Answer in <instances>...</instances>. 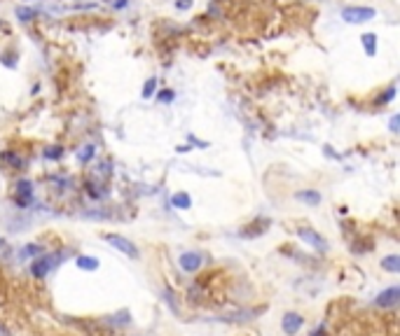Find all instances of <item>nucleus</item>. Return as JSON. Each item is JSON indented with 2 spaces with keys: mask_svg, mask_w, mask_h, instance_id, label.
I'll return each instance as SVG.
<instances>
[{
  "mask_svg": "<svg viewBox=\"0 0 400 336\" xmlns=\"http://www.w3.org/2000/svg\"><path fill=\"white\" fill-rule=\"evenodd\" d=\"M377 12L372 7H363V5H356V7H344L342 10V19L346 23H365V21H372Z\"/></svg>",
  "mask_w": 400,
  "mask_h": 336,
  "instance_id": "nucleus-1",
  "label": "nucleus"
},
{
  "mask_svg": "<svg viewBox=\"0 0 400 336\" xmlns=\"http://www.w3.org/2000/svg\"><path fill=\"white\" fill-rule=\"evenodd\" d=\"M106 238L108 243H110L115 250H120V252H124L127 257H131V259H138L140 257V252H138V248L133 245L129 238H124V236H120V234H106Z\"/></svg>",
  "mask_w": 400,
  "mask_h": 336,
  "instance_id": "nucleus-2",
  "label": "nucleus"
},
{
  "mask_svg": "<svg viewBox=\"0 0 400 336\" xmlns=\"http://www.w3.org/2000/svg\"><path fill=\"white\" fill-rule=\"evenodd\" d=\"M297 234H300V238H302L304 243H309L311 248L321 250V252H325V250H328V243H325V238H323L318 231L309 229V226H300V229H297Z\"/></svg>",
  "mask_w": 400,
  "mask_h": 336,
  "instance_id": "nucleus-3",
  "label": "nucleus"
},
{
  "mask_svg": "<svg viewBox=\"0 0 400 336\" xmlns=\"http://www.w3.org/2000/svg\"><path fill=\"white\" fill-rule=\"evenodd\" d=\"M54 264H56L54 257H38L35 262H31V273H33V278H38V280H44Z\"/></svg>",
  "mask_w": 400,
  "mask_h": 336,
  "instance_id": "nucleus-4",
  "label": "nucleus"
},
{
  "mask_svg": "<svg viewBox=\"0 0 400 336\" xmlns=\"http://www.w3.org/2000/svg\"><path fill=\"white\" fill-rule=\"evenodd\" d=\"M302 325H304V318H302L300 313H286L284 322H281V329H284L288 336H295L302 329Z\"/></svg>",
  "mask_w": 400,
  "mask_h": 336,
  "instance_id": "nucleus-5",
  "label": "nucleus"
},
{
  "mask_svg": "<svg viewBox=\"0 0 400 336\" xmlns=\"http://www.w3.org/2000/svg\"><path fill=\"white\" fill-rule=\"evenodd\" d=\"M33 201V185L28 180H19L17 182V203L19 208H28V203Z\"/></svg>",
  "mask_w": 400,
  "mask_h": 336,
  "instance_id": "nucleus-6",
  "label": "nucleus"
},
{
  "mask_svg": "<svg viewBox=\"0 0 400 336\" xmlns=\"http://www.w3.org/2000/svg\"><path fill=\"white\" fill-rule=\"evenodd\" d=\"M398 301H400V287H395V285L389 287V290H384L377 297V306H382V308H391Z\"/></svg>",
  "mask_w": 400,
  "mask_h": 336,
  "instance_id": "nucleus-7",
  "label": "nucleus"
},
{
  "mask_svg": "<svg viewBox=\"0 0 400 336\" xmlns=\"http://www.w3.org/2000/svg\"><path fill=\"white\" fill-rule=\"evenodd\" d=\"M178 264H180V269H183V271H187V273H195V271L201 266V254L183 252V254H180V259H178Z\"/></svg>",
  "mask_w": 400,
  "mask_h": 336,
  "instance_id": "nucleus-8",
  "label": "nucleus"
},
{
  "mask_svg": "<svg viewBox=\"0 0 400 336\" xmlns=\"http://www.w3.org/2000/svg\"><path fill=\"white\" fill-rule=\"evenodd\" d=\"M295 198L302 201V203H307V205H318L321 203V194H318L316 189H300V192L295 194Z\"/></svg>",
  "mask_w": 400,
  "mask_h": 336,
  "instance_id": "nucleus-9",
  "label": "nucleus"
},
{
  "mask_svg": "<svg viewBox=\"0 0 400 336\" xmlns=\"http://www.w3.org/2000/svg\"><path fill=\"white\" fill-rule=\"evenodd\" d=\"M361 44H363V49H365L367 56L377 54V35H374V33H363L361 35Z\"/></svg>",
  "mask_w": 400,
  "mask_h": 336,
  "instance_id": "nucleus-10",
  "label": "nucleus"
},
{
  "mask_svg": "<svg viewBox=\"0 0 400 336\" xmlns=\"http://www.w3.org/2000/svg\"><path fill=\"white\" fill-rule=\"evenodd\" d=\"M171 203H173V208H178V210H187L190 205H192V196H190L187 192H178L171 196Z\"/></svg>",
  "mask_w": 400,
  "mask_h": 336,
  "instance_id": "nucleus-11",
  "label": "nucleus"
},
{
  "mask_svg": "<svg viewBox=\"0 0 400 336\" xmlns=\"http://www.w3.org/2000/svg\"><path fill=\"white\" fill-rule=\"evenodd\" d=\"M75 264H78L80 269H84V271H96V269H99V259L91 257V254H80V257L75 259Z\"/></svg>",
  "mask_w": 400,
  "mask_h": 336,
  "instance_id": "nucleus-12",
  "label": "nucleus"
},
{
  "mask_svg": "<svg viewBox=\"0 0 400 336\" xmlns=\"http://www.w3.org/2000/svg\"><path fill=\"white\" fill-rule=\"evenodd\" d=\"M269 224H272L269 220H260V226H248V229L241 231V236L244 238H255V236H260V234H265L267 229H269Z\"/></svg>",
  "mask_w": 400,
  "mask_h": 336,
  "instance_id": "nucleus-13",
  "label": "nucleus"
},
{
  "mask_svg": "<svg viewBox=\"0 0 400 336\" xmlns=\"http://www.w3.org/2000/svg\"><path fill=\"white\" fill-rule=\"evenodd\" d=\"M382 269L391 271V273H400V257L398 254H389L382 259Z\"/></svg>",
  "mask_w": 400,
  "mask_h": 336,
  "instance_id": "nucleus-14",
  "label": "nucleus"
},
{
  "mask_svg": "<svg viewBox=\"0 0 400 336\" xmlns=\"http://www.w3.org/2000/svg\"><path fill=\"white\" fill-rule=\"evenodd\" d=\"M155 91H157V77H148L145 80V84H143V98H152L155 96Z\"/></svg>",
  "mask_w": 400,
  "mask_h": 336,
  "instance_id": "nucleus-15",
  "label": "nucleus"
},
{
  "mask_svg": "<svg viewBox=\"0 0 400 336\" xmlns=\"http://www.w3.org/2000/svg\"><path fill=\"white\" fill-rule=\"evenodd\" d=\"M38 14V12L33 10V7H17V17L21 19V21H33V17Z\"/></svg>",
  "mask_w": 400,
  "mask_h": 336,
  "instance_id": "nucleus-16",
  "label": "nucleus"
},
{
  "mask_svg": "<svg viewBox=\"0 0 400 336\" xmlns=\"http://www.w3.org/2000/svg\"><path fill=\"white\" fill-rule=\"evenodd\" d=\"M44 248L42 245H23L21 248V257H35V254H42Z\"/></svg>",
  "mask_w": 400,
  "mask_h": 336,
  "instance_id": "nucleus-17",
  "label": "nucleus"
},
{
  "mask_svg": "<svg viewBox=\"0 0 400 336\" xmlns=\"http://www.w3.org/2000/svg\"><path fill=\"white\" fill-rule=\"evenodd\" d=\"M157 100H159V103H173V100H176V91H171V89H161L159 94H157Z\"/></svg>",
  "mask_w": 400,
  "mask_h": 336,
  "instance_id": "nucleus-18",
  "label": "nucleus"
},
{
  "mask_svg": "<svg viewBox=\"0 0 400 336\" xmlns=\"http://www.w3.org/2000/svg\"><path fill=\"white\" fill-rule=\"evenodd\" d=\"M63 157V147H50L44 149V159H61Z\"/></svg>",
  "mask_w": 400,
  "mask_h": 336,
  "instance_id": "nucleus-19",
  "label": "nucleus"
},
{
  "mask_svg": "<svg viewBox=\"0 0 400 336\" xmlns=\"http://www.w3.org/2000/svg\"><path fill=\"white\" fill-rule=\"evenodd\" d=\"M3 157H5V161H10V164L14 166V168H21V166H23V161L19 159L17 154H12V152H5V154H3Z\"/></svg>",
  "mask_w": 400,
  "mask_h": 336,
  "instance_id": "nucleus-20",
  "label": "nucleus"
},
{
  "mask_svg": "<svg viewBox=\"0 0 400 336\" xmlns=\"http://www.w3.org/2000/svg\"><path fill=\"white\" fill-rule=\"evenodd\" d=\"M94 152H96V149L94 147H91V145H87V147H84V152H80V161H84V164H87V161L89 159H91V157H94Z\"/></svg>",
  "mask_w": 400,
  "mask_h": 336,
  "instance_id": "nucleus-21",
  "label": "nucleus"
},
{
  "mask_svg": "<svg viewBox=\"0 0 400 336\" xmlns=\"http://www.w3.org/2000/svg\"><path fill=\"white\" fill-rule=\"evenodd\" d=\"M384 98H379V103H389V100H393L395 98V84H391L389 89H386V91H384Z\"/></svg>",
  "mask_w": 400,
  "mask_h": 336,
  "instance_id": "nucleus-22",
  "label": "nucleus"
},
{
  "mask_svg": "<svg viewBox=\"0 0 400 336\" xmlns=\"http://www.w3.org/2000/svg\"><path fill=\"white\" fill-rule=\"evenodd\" d=\"M187 140H190V143H192V145H197V147H201V149H206V147H208V143H204V140L195 138L192 133H190V136H187Z\"/></svg>",
  "mask_w": 400,
  "mask_h": 336,
  "instance_id": "nucleus-23",
  "label": "nucleus"
},
{
  "mask_svg": "<svg viewBox=\"0 0 400 336\" xmlns=\"http://www.w3.org/2000/svg\"><path fill=\"white\" fill-rule=\"evenodd\" d=\"M176 7L178 10H190V7H192V0H178Z\"/></svg>",
  "mask_w": 400,
  "mask_h": 336,
  "instance_id": "nucleus-24",
  "label": "nucleus"
},
{
  "mask_svg": "<svg viewBox=\"0 0 400 336\" xmlns=\"http://www.w3.org/2000/svg\"><path fill=\"white\" fill-rule=\"evenodd\" d=\"M398 126H400V117L395 115L393 119H391V131H393V133H398Z\"/></svg>",
  "mask_w": 400,
  "mask_h": 336,
  "instance_id": "nucleus-25",
  "label": "nucleus"
},
{
  "mask_svg": "<svg viewBox=\"0 0 400 336\" xmlns=\"http://www.w3.org/2000/svg\"><path fill=\"white\" fill-rule=\"evenodd\" d=\"M127 5H129V0H115V3H112V7H115V10H124Z\"/></svg>",
  "mask_w": 400,
  "mask_h": 336,
  "instance_id": "nucleus-26",
  "label": "nucleus"
},
{
  "mask_svg": "<svg viewBox=\"0 0 400 336\" xmlns=\"http://www.w3.org/2000/svg\"><path fill=\"white\" fill-rule=\"evenodd\" d=\"M314 336H323V327H321L318 331H314Z\"/></svg>",
  "mask_w": 400,
  "mask_h": 336,
  "instance_id": "nucleus-27",
  "label": "nucleus"
}]
</instances>
